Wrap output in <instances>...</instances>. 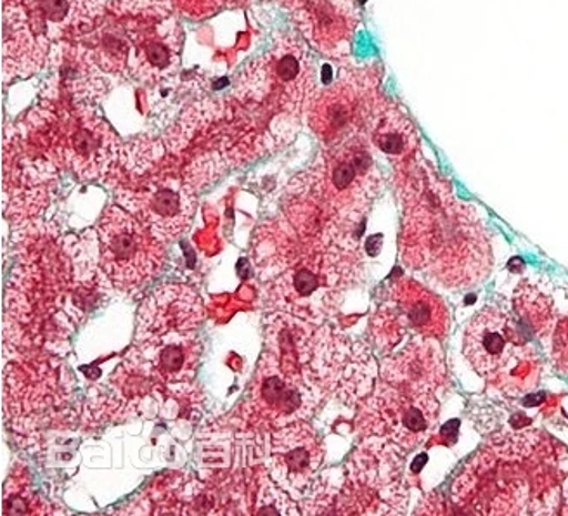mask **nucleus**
<instances>
[{"instance_id": "2eb2a0df", "label": "nucleus", "mask_w": 568, "mask_h": 516, "mask_svg": "<svg viewBox=\"0 0 568 516\" xmlns=\"http://www.w3.org/2000/svg\"><path fill=\"white\" fill-rule=\"evenodd\" d=\"M202 357V342L196 333H170L135 342L125 361L156 385L190 383Z\"/></svg>"}, {"instance_id": "6e6552de", "label": "nucleus", "mask_w": 568, "mask_h": 516, "mask_svg": "<svg viewBox=\"0 0 568 516\" xmlns=\"http://www.w3.org/2000/svg\"><path fill=\"white\" fill-rule=\"evenodd\" d=\"M437 422V395L406 391L382 380L361 401L355 428L364 438H383L407 454L428 441Z\"/></svg>"}, {"instance_id": "5701e85b", "label": "nucleus", "mask_w": 568, "mask_h": 516, "mask_svg": "<svg viewBox=\"0 0 568 516\" xmlns=\"http://www.w3.org/2000/svg\"><path fill=\"white\" fill-rule=\"evenodd\" d=\"M541 371V360L536 348L525 342L487 383L508 397H520L536 388Z\"/></svg>"}, {"instance_id": "f8f14e48", "label": "nucleus", "mask_w": 568, "mask_h": 516, "mask_svg": "<svg viewBox=\"0 0 568 516\" xmlns=\"http://www.w3.org/2000/svg\"><path fill=\"white\" fill-rule=\"evenodd\" d=\"M119 200L162 243L186 233L196 212V196L179 179L150 181L141 190L120 193Z\"/></svg>"}, {"instance_id": "4468645a", "label": "nucleus", "mask_w": 568, "mask_h": 516, "mask_svg": "<svg viewBox=\"0 0 568 516\" xmlns=\"http://www.w3.org/2000/svg\"><path fill=\"white\" fill-rule=\"evenodd\" d=\"M525 342L527 338L508 312L486 307L466 327L463 354L477 375L489 382Z\"/></svg>"}, {"instance_id": "aec40b11", "label": "nucleus", "mask_w": 568, "mask_h": 516, "mask_svg": "<svg viewBox=\"0 0 568 516\" xmlns=\"http://www.w3.org/2000/svg\"><path fill=\"white\" fill-rule=\"evenodd\" d=\"M382 380L406 391L437 395L447 382L443 351L428 336H415L403 351L383 361Z\"/></svg>"}, {"instance_id": "7ed1b4c3", "label": "nucleus", "mask_w": 568, "mask_h": 516, "mask_svg": "<svg viewBox=\"0 0 568 516\" xmlns=\"http://www.w3.org/2000/svg\"><path fill=\"white\" fill-rule=\"evenodd\" d=\"M253 250L264 304L311 323L329 317L363 280L359 245L304 236L286 219L262 225Z\"/></svg>"}, {"instance_id": "39448f33", "label": "nucleus", "mask_w": 568, "mask_h": 516, "mask_svg": "<svg viewBox=\"0 0 568 516\" xmlns=\"http://www.w3.org/2000/svg\"><path fill=\"white\" fill-rule=\"evenodd\" d=\"M404 456L390 442L364 438L335 489L321 484L305 493L304 515H403L407 508Z\"/></svg>"}, {"instance_id": "f257e3e1", "label": "nucleus", "mask_w": 568, "mask_h": 516, "mask_svg": "<svg viewBox=\"0 0 568 516\" xmlns=\"http://www.w3.org/2000/svg\"><path fill=\"white\" fill-rule=\"evenodd\" d=\"M395 191L403 205L404 264L444 289H470L489 274V237L470 205L422 153L395 166Z\"/></svg>"}, {"instance_id": "9d476101", "label": "nucleus", "mask_w": 568, "mask_h": 516, "mask_svg": "<svg viewBox=\"0 0 568 516\" xmlns=\"http://www.w3.org/2000/svg\"><path fill=\"white\" fill-rule=\"evenodd\" d=\"M447 330L449 312L443 300L409 277L388 284L372 320L373 340L383 351L410 335L443 338Z\"/></svg>"}, {"instance_id": "cd10ccee", "label": "nucleus", "mask_w": 568, "mask_h": 516, "mask_svg": "<svg viewBox=\"0 0 568 516\" xmlns=\"http://www.w3.org/2000/svg\"><path fill=\"white\" fill-rule=\"evenodd\" d=\"M267 2H274V0H267ZM276 2H277V0H276Z\"/></svg>"}, {"instance_id": "f3484780", "label": "nucleus", "mask_w": 568, "mask_h": 516, "mask_svg": "<svg viewBox=\"0 0 568 516\" xmlns=\"http://www.w3.org/2000/svg\"><path fill=\"white\" fill-rule=\"evenodd\" d=\"M203 317L202 299L193 289L186 284H165L139 308L135 342L170 333H196Z\"/></svg>"}, {"instance_id": "a878e982", "label": "nucleus", "mask_w": 568, "mask_h": 516, "mask_svg": "<svg viewBox=\"0 0 568 516\" xmlns=\"http://www.w3.org/2000/svg\"><path fill=\"white\" fill-rule=\"evenodd\" d=\"M552 363L561 373H568V317L558 321L552 335Z\"/></svg>"}, {"instance_id": "9b49d317", "label": "nucleus", "mask_w": 568, "mask_h": 516, "mask_svg": "<svg viewBox=\"0 0 568 516\" xmlns=\"http://www.w3.org/2000/svg\"><path fill=\"white\" fill-rule=\"evenodd\" d=\"M308 48L328 60L347 61L361 23L359 0H277Z\"/></svg>"}, {"instance_id": "0eeeda50", "label": "nucleus", "mask_w": 568, "mask_h": 516, "mask_svg": "<svg viewBox=\"0 0 568 516\" xmlns=\"http://www.w3.org/2000/svg\"><path fill=\"white\" fill-rule=\"evenodd\" d=\"M98 240L101 267L122 292L141 290L162 271L165 243L122 206L104 210Z\"/></svg>"}, {"instance_id": "f03ea898", "label": "nucleus", "mask_w": 568, "mask_h": 516, "mask_svg": "<svg viewBox=\"0 0 568 516\" xmlns=\"http://www.w3.org/2000/svg\"><path fill=\"white\" fill-rule=\"evenodd\" d=\"M568 451L542 429L490 437L463 466L453 499L463 515H557Z\"/></svg>"}, {"instance_id": "a211bd4d", "label": "nucleus", "mask_w": 568, "mask_h": 516, "mask_svg": "<svg viewBox=\"0 0 568 516\" xmlns=\"http://www.w3.org/2000/svg\"><path fill=\"white\" fill-rule=\"evenodd\" d=\"M49 39L37 32L27 4L4 0L2 9V68L4 82L27 79L44 67Z\"/></svg>"}, {"instance_id": "1a4fd4ad", "label": "nucleus", "mask_w": 568, "mask_h": 516, "mask_svg": "<svg viewBox=\"0 0 568 516\" xmlns=\"http://www.w3.org/2000/svg\"><path fill=\"white\" fill-rule=\"evenodd\" d=\"M324 398L326 394L316 383L283 370L267 354H262L248 397L241 406L240 419L245 429L264 435L295 422H307Z\"/></svg>"}, {"instance_id": "4be33fe9", "label": "nucleus", "mask_w": 568, "mask_h": 516, "mask_svg": "<svg viewBox=\"0 0 568 516\" xmlns=\"http://www.w3.org/2000/svg\"><path fill=\"white\" fill-rule=\"evenodd\" d=\"M373 148L385 154L394 166L404 165L419 153V132L407 111L388 99L369 131Z\"/></svg>"}, {"instance_id": "ddd939ff", "label": "nucleus", "mask_w": 568, "mask_h": 516, "mask_svg": "<svg viewBox=\"0 0 568 516\" xmlns=\"http://www.w3.org/2000/svg\"><path fill=\"white\" fill-rule=\"evenodd\" d=\"M323 462V442L307 422H295L271 432L268 472L290 496L301 497L311 489Z\"/></svg>"}, {"instance_id": "6ab92c4d", "label": "nucleus", "mask_w": 568, "mask_h": 516, "mask_svg": "<svg viewBox=\"0 0 568 516\" xmlns=\"http://www.w3.org/2000/svg\"><path fill=\"white\" fill-rule=\"evenodd\" d=\"M61 154L83 179L103 178L116 160V135L108 123L80 110L64 131Z\"/></svg>"}, {"instance_id": "bb28decb", "label": "nucleus", "mask_w": 568, "mask_h": 516, "mask_svg": "<svg viewBox=\"0 0 568 516\" xmlns=\"http://www.w3.org/2000/svg\"><path fill=\"white\" fill-rule=\"evenodd\" d=\"M561 515L568 516V477H565L561 485Z\"/></svg>"}, {"instance_id": "b1692460", "label": "nucleus", "mask_w": 568, "mask_h": 516, "mask_svg": "<svg viewBox=\"0 0 568 516\" xmlns=\"http://www.w3.org/2000/svg\"><path fill=\"white\" fill-rule=\"evenodd\" d=\"M515 308L537 335H548L555 326L551 299L530 284L524 283L518 286L515 293Z\"/></svg>"}, {"instance_id": "412c9836", "label": "nucleus", "mask_w": 568, "mask_h": 516, "mask_svg": "<svg viewBox=\"0 0 568 516\" xmlns=\"http://www.w3.org/2000/svg\"><path fill=\"white\" fill-rule=\"evenodd\" d=\"M37 32L49 40L88 36L106 11L104 0H24Z\"/></svg>"}, {"instance_id": "393cba45", "label": "nucleus", "mask_w": 568, "mask_h": 516, "mask_svg": "<svg viewBox=\"0 0 568 516\" xmlns=\"http://www.w3.org/2000/svg\"><path fill=\"white\" fill-rule=\"evenodd\" d=\"M250 0H166L169 8L178 9L190 20H205L225 9L243 8Z\"/></svg>"}, {"instance_id": "20e7f679", "label": "nucleus", "mask_w": 568, "mask_h": 516, "mask_svg": "<svg viewBox=\"0 0 568 516\" xmlns=\"http://www.w3.org/2000/svg\"><path fill=\"white\" fill-rule=\"evenodd\" d=\"M382 190L369 135L326 146L305 172L292 179L284 217L296 233L359 245L357 227Z\"/></svg>"}, {"instance_id": "423d86ee", "label": "nucleus", "mask_w": 568, "mask_h": 516, "mask_svg": "<svg viewBox=\"0 0 568 516\" xmlns=\"http://www.w3.org/2000/svg\"><path fill=\"white\" fill-rule=\"evenodd\" d=\"M382 80L383 70L378 64L347 68L332 85L314 92L305 114L311 131L324 146L369 135L388 101L383 95Z\"/></svg>"}, {"instance_id": "dca6fc26", "label": "nucleus", "mask_w": 568, "mask_h": 516, "mask_svg": "<svg viewBox=\"0 0 568 516\" xmlns=\"http://www.w3.org/2000/svg\"><path fill=\"white\" fill-rule=\"evenodd\" d=\"M126 36L131 40L126 70L134 79L153 83L179 67L182 37L174 18H154V21L134 24L126 30Z\"/></svg>"}]
</instances>
